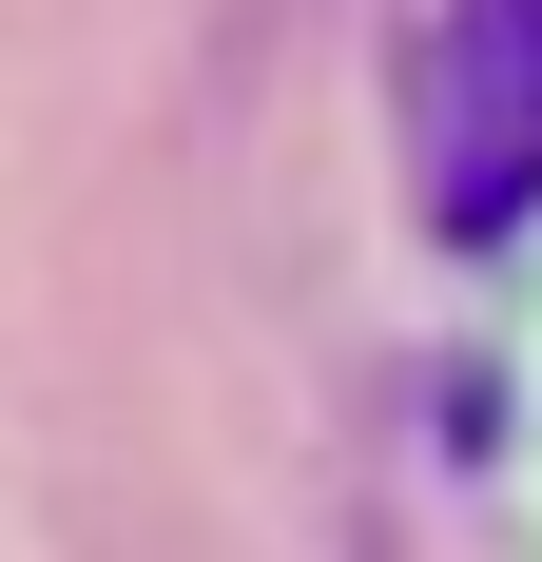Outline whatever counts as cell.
<instances>
[{
  "label": "cell",
  "instance_id": "obj_1",
  "mask_svg": "<svg viewBox=\"0 0 542 562\" xmlns=\"http://www.w3.org/2000/svg\"><path fill=\"white\" fill-rule=\"evenodd\" d=\"M542 156V0H465V78H445V214H523Z\"/></svg>",
  "mask_w": 542,
  "mask_h": 562
}]
</instances>
